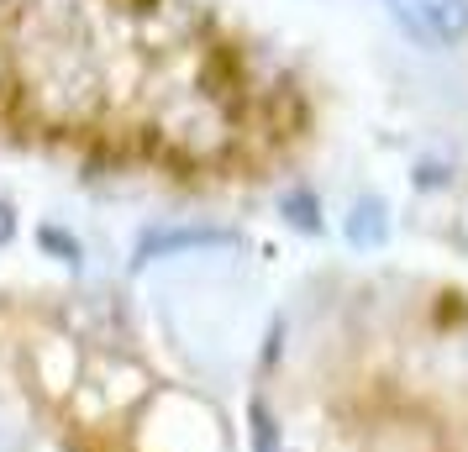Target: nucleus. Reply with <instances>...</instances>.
Here are the masks:
<instances>
[{
	"mask_svg": "<svg viewBox=\"0 0 468 452\" xmlns=\"http://www.w3.org/2000/svg\"><path fill=\"white\" fill-rule=\"evenodd\" d=\"M237 421L248 452H468V289L295 295L258 342Z\"/></svg>",
	"mask_w": 468,
	"mask_h": 452,
	"instance_id": "nucleus-1",
	"label": "nucleus"
},
{
	"mask_svg": "<svg viewBox=\"0 0 468 452\" xmlns=\"http://www.w3.org/2000/svg\"><path fill=\"white\" fill-rule=\"evenodd\" d=\"M0 415L32 452H248L237 410L95 289H0Z\"/></svg>",
	"mask_w": 468,
	"mask_h": 452,
	"instance_id": "nucleus-2",
	"label": "nucleus"
},
{
	"mask_svg": "<svg viewBox=\"0 0 468 452\" xmlns=\"http://www.w3.org/2000/svg\"><path fill=\"white\" fill-rule=\"evenodd\" d=\"M400 32L421 47H458L468 37V0H384Z\"/></svg>",
	"mask_w": 468,
	"mask_h": 452,
	"instance_id": "nucleus-3",
	"label": "nucleus"
},
{
	"mask_svg": "<svg viewBox=\"0 0 468 452\" xmlns=\"http://www.w3.org/2000/svg\"><path fill=\"white\" fill-rule=\"evenodd\" d=\"M384 232H389V221H384V205L363 200L358 211H353V221H347V237L358 242V247H374V242H384Z\"/></svg>",
	"mask_w": 468,
	"mask_h": 452,
	"instance_id": "nucleus-4",
	"label": "nucleus"
},
{
	"mask_svg": "<svg viewBox=\"0 0 468 452\" xmlns=\"http://www.w3.org/2000/svg\"><path fill=\"white\" fill-rule=\"evenodd\" d=\"M284 215H290V226H305V232H321V215H316V194L311 190H284Z\"/></svg>",
	"mask_w": 468,
	"mask_h": 452,
	"instance_id": "nucleus-5",
	"label": "nucleus"
},
{
	"mask_svg": "<svg viewBox=\"0 0 468 452\" xmlns=\"http://www.w3.org/2000/svg\"><path fill=\"white\" fill-rule=\"evenodd\" d=\"M11 95H16V85H11V64H5V53H0V127H5V116H11Z\"/></svg>",
	"mask_w": 468,
	"mask_h": 452,
	"instance_id": "nucleus-6",
	"label": "nucleus"
}]
</instances>
